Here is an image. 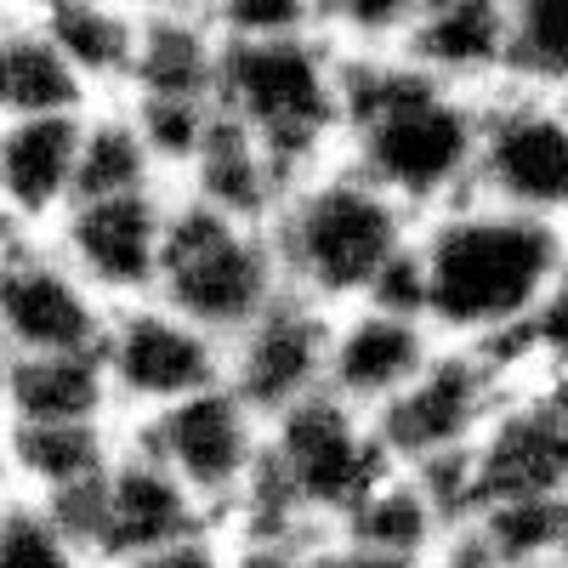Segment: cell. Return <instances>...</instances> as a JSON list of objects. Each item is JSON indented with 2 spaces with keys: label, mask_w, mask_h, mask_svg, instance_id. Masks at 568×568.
I'll return each mask as SVG.
<instances>
[{
  "label": "cell",
  "mask_w": 568,
  "mask_h": 568,
  "mask_svg": "<svg viewBox=\"0 0 568 568\" xmlns=\"http://www.w3.org/2000/svg\"><path fill=\"white\" fill-rule=\"evenodd\" d=\"M18 489H12V438H7V415H0V506H7Z\"/></svg>",
  "instance_id": "35"
},
{
  "label": "cell",
  "mask_w": 568,
  "mask_h": 568,
  "mask_svg": "<svg viewBox=\"0 0 568 568\" xmlns=\"http://www.w3.org/2000/svg\"><path fill=\"white\" fill-rule=\"evenodd\" d=\"M160 182L165 171L125 98L91 103L80 114V194H125V187H160Z\"/></svg>",
  "instance_id": "25"
},
{
  "label": "cell",
  "mask_w": 568,
  "mask_h": 568,
  "mask_svg": "<svg viewBox=\"0 0 568 568\" xmlns=\"http://www.w3.org/2000/svg\"><path fill=\"white\" fill-rule=\"evenodd\" d=\"M227 562V535L222 529H200V535H182L171 546H154L142 557H125L114 568H222Z\"/></svg>",
  "instance_id": "31"
},
{
  "label": "cell",
  "mask_w": 568,
  "mask_h": 568,
  "mask_svg": "<svg viewBox=\"0 0 568 568\" xmlns=\"http://www.w3.org/2000/svg\"><path fill=\"white\" fill-rule=\"evenodd\" d=\"M182 200H200L222 216H240V222H267L278 194L291 187V171H284L262 142L245 131V125H233L222 109L211 120V131L200 136V149L194 160L182 165V176L171 182Z\"/></svg>",
  "instance_id": "18"
},
{
  "label": "cell",
  "mask_w": 568,
  "mask_h": 568,
  "mask_svg": "<svg viewBox=\"0 0 568 568\" xmlns=\"http://www.w3.org/2000/svg\"><path fill=\"white\" fill-rule=\"evenodd\" d=\"M267 240L284 291L318 302L324 313L353 302H404L415 211H404L342 154H329L291 176L267 216Z\"/></svg>",
  "instance_id": "3"
},
{
  "label": "cell",
  "mask_w": 568,
  "mask_h": 568,
  "mask_svg": "<svg viewBox=\"0 0 568 568\" xmlns=\"http://www.w3.org/2000/svg\"><path fill=\"white\" fill-rule=\"evenodd\" d=\"M466 466V517L484 506H562L568 500V420L529 382L517 387L495 420L460 455Z\"/></svg>",
  "instance_id": "13"
},
{
  "label": "cell",
  "mask_w": 568,
  "mask_h": 568,
  "mask_svg": "<svg viewBox=\"0 0 568 568\" xmlns=\"http://www.w3.org/2000/svg\"><path fill=\"white\" fill-rule=\"evenodd\" d=\"M0 568H98L52 506L12 495L0 506Z\"/></svg>",
  "instance_id": "27"
},
{
  "label": "cell",
  "mask_w": 568,
  "mask_h": 568,
  "mask_svg": "<svg viewBox=\"0 0 568 568\" xmlns=\"http://www.w3.org/2000/svg\"><path fill=\"white\" fill-rule=\"evenodd\" d=\"M546 398H551V409L568 420V369H551V375H540V382H535Z\"/></svg>",
  "instance_id": "34"
},
{
  "label": "cell",
  "mask_w": 568,
  "mask_h": 568,
  "mask_svg": "<svg viewBox=\"0 0 568 568\" xmlns=\"http://www.w3.org/2000/svg\"><path fill=\"white\" fill-rule=\"evenodd\" d=\"M398 58L455 91L489 98L506 85V12L500 0H433L404 34Z\"/></svg>",
  "instance_id": "17"
},
{
  "label": "cell",
  "mask_w": 568,
  "mask_h": 568,
  "mask_svg": "<svg viewBox=\"0 0 568 568\" xmlns=\"http://www.w3.org/2000/svg\"><path fill=\"white\" fill-rule=\"evenodd\" d=\"M517 387H529V382L506 353L438 342V353L420 364L415 382L398 398H387L369 420H375V438H382L393 466H404V471L444 466L478 444V433Z\"/></svg>",
  "instance_id": "6"
},
{
  "label": "cell",
  "mask_w": 568,
  "mask_h": 568,
  "mask_svg": "<svg viewBox=\"0 0 568 568\" xmlns=\"http://www.w3.org/2000/svg\"><path fill=\"white\" fill-rule=\"evenodd\" d=\"M471 194L568 233V103L529 85L489 91Z\"/></svg>",
  "instance_id": "8"
},
{
  "label": "cell",
  "mask_w": 568,
  "mask_h": 568,
  "mask_svg": "<svg viewBox=\"0 0 568 568\" xmlns=\"http://www.w3.org/2000/svg\"><path fill=\"white\" fill-rule=\"evenodd\" d=\"M7 233H12V222H7V211H0V240H7Z\"/></svg>",
  "instance_id": "39"
},
{
  "label": "cell",
  "mask_w": 568,
  "mask_h": 568,
  "mask_svg": "<svg viewBox=\"0 0 568 568\" xmlns=\"http://www.w3.org/2000/svg\"><path fill=\"white\" fill-rule=\"evenodd\" d=\"M80 114L0 120V211L12 233H45L80 194Z\"/></svg>",
  "instance_id": "16"
},
{
  "label": "cell",
  "mask_w": 568,
  "mask_h": 568,
  "mask_svg": "<svg viewBox=\"0 0 568 568\" xmlns=\"http://www.w3.org/2000/svg\"><path fill=\"white\" fill-rule=\"evenodd\" d=\"M176 187H125V194H74L69 211L45 227L69 267L98 291L109 307L154 296L165 233H171Z\"/></svg>",
  "instance_id": "10"
},
{
  "label": "cell",
  "mask_w": 568,
  "mask_h": 568,
  "mask_svg": "<svg viewBox=\"0 0 568 568\" xmlns=\"http://www.w3.org/2000/svg\"><path fill=\"white\" fill-rule=\"evenodd\" d=\"M342 69L347 52L324 29L284 40H222L216 109L245 125L291 171L342 154Z\"/></svg>",
  "instance_id": "4"
},
{
  "label": "cell",
  "mask_w": 568,
  "mask_h": 568,
  "mask_svg": "<svg viewBox=\"0 0 568 568\" xmlns=\"http://www.w3.org/2000/svg\"><path fill=\"white\" fill-rule=\"evenodd\" d=\"M98 358L109 375L120 426L222 382V336H211L205 324H194L160 296H136V302L109 307Z\"/></svg>",
  "instance_id": "9"
},
{
  "label": "cell",
  "mask_w": 568,
  "mask_h": 568,
  "mask_svg": "<svg viewBox=\"0 0 568 568\" xmlns=\"http://www.w3.org/2000/svg\"><path fill=\"white\" fill-rule=\"evenodd\" d=\"M12 12H18V7H12V0H0V23H7V18H12Z\"/></svg>",
  "instance_id": "38"
},
{
  "label": "cell",
  "mask_w": 568,
  "mask_h": 568,
  "mask_svg": "<svg viewBox=\"0 0 568 568\" xmlns=\"http://www.w3.org/2000/svg\"><path fill=\"white\" fill-rule=\"evenodd\" d=\"M484 98L420 74L398 52H347L342 69V160L426 216L471 194Z\"/></svg>",
  "instance_id": "2"
},
{
  "label": "cell",
  "mask_w": 568,
  "mask_h": 568,
  "mask_svg": "<svg viewBox=\"0 0 568 568\" xmlns=\"http://www.w3.org/2000/svg\"><path fill=\"white\" fill-rule=\"evenodd\" d=\"M562 256H568L562 227L517 216L478 194H460L415 216L404 302L433 324L438 342L495 347L511 358Z\"/></svg>",
  "instance_id": "1"
},
{
  "label": "cell",
  "mask_w": 568,
  "mask_h": 568,
  "mask_svg": "<svg viewBox=\"0 0 568 568\" xmlns=\"http://www.w3.org/2000/svg\"><path fill=\"white\" fill-rule=\"evenodd\" d=\"M125 7H136L142 18H205L211 0H125Z\"/></svg>",
  "instance_id": "33"
},
{
  "label": "cell",
  "mask_w": 568,
  "mask_h": 568,
  "mask_svg": "<svg viewBox=\"0 0 568 568\" xmlns=\"http://www.w3.org/2000/svg\"><path fill=\"white\" fill-rule=\"evenodd\" d=\"M45 23H52L63 58L80 74L91 103L125 98V80H131V63H136V34H142L136 7H125V0H91V7H69Z\"/></svg>",
  "instance_id": "24"
},
{
  "label": "cell",
  "mask_w": 568,
  "mask_h": 568,
  "mask_svg": "<svg viewBox=\"0 0 568 568\" xmlns=\"http://www.w3.org/2000/svg\"><path fill=\"white\" fill-rule=\"evenodd\" d=\"M506 12V85L568 91V0H500Z\"/></svg>",
  "instance_id": "26"
},
{
  "label": "cell",
  "mask_w": 568,
  "mask_h": 568,
  "mask_svg": "<svg viewBox=\"0 0 568 568\" xmlns=\"http://www.w3.org/2000/svg\"><path fill=\"white\" fill-rule=\"evenodd\" d=\"M18 12H34V18H58V12H69V7H91V0H12Z\"/></svg>",
  "instance_id": "36"
},
{
  "label": "cell",
  "mask_w": 568,
  "mask_h": 568,
  "mask_svg": "<svg viewBox=\"0 0 568 568\" xmlns=\"http://www.w3.org/2000/svg\"><path fill=\"white\" fill-rule=\"evenodd\" d=\"M0 415L12 426L120 420L98 347L91 353H18L0 364Z\"/></svg>",
  "instance_id": "20"
},
{
  "label": "cell",
  "mask_w": 568,
  "mask_h": 568,
  "mask_svg": "<svg viewBox=\"0 0 568 568\" xmlns=\"http://www.w3.org/2000/svg\"><path fill=\"white\" fill-rule=\"evenodd\" d=\"M222 568H324L318 540H227Z\"/></svg>",
  "instance_id": "32"
},
{
  "label": "cell",
  "mask_w": 568,
  "mask_h": 568,
  "mask_svg": "<svg viewBox=\"0 0 568 568\" xmlns=\"http://www.w3.org/2000/svg\"><path fill=\"white\" fill-rule=\"evenodd\" d=\"M433 0H329L324 7V34L342 52H398L404 34Z\"/></svg>",
  "instance_id": "28"
},
{
  "label": "cell",
  "mask_w": 568,
  "mask_h": 568,
  "mask_svg": "<svg viewBox=\"0 0 568 568\" xmlns=\"http://www.w3.org/2000/svg\"><path fill=\"white\" fill-rule=\"evenodd\" d=\"M205 18L222 40H284L324 29V0H211Z\"/></svg>",
  "instance_id": "29"
},
{
  "label": "cell",
  "mask_w": 568,
  "mask_h": 568,
  "mask_svg": "<svg viewBox=\"0 0 568 568\" xmlns=\"http://www.w3.org/2000/svg\"><path fill=\"white\" fill-rule=\"evenodd\" d=\"M336 540H353L364 551H382V557H398V562H433L455 524H449V511L438 506V495L426 489L420 471H404L393 466L382 484H375L336 529H329Z\"/></svg>",
  "instance_id": "22"
},
{
  "label": "cell",
  "mask_w": 568,
  "mask_h": 568,
  "mask_svg": "<svg viewBox=\"0 0 568 568\" xmlns=\"http://www.w3.org/2000/svg\"><path fill=\"white\" fill-rule=\"evenodd\" d=\"M329 313L296 291H278L245 329L222 342V387L240 393L262 420L324 393Z\"/></svg>",
  "instance_id": "14"
},
{
  "label": "cell",
  "mask_w": 568,
  "mask_h": 568,
  "mask_svg": "<svg viewBox=\"0 0 568 568\" xmlns=\"http://www.w3.org/2000/svg\"><path fill=\"white\" fill-rule=\"evenodd\" d=\"M52 511L80 535V546L91 551V562H98V568H114L125 557L171 546L182 535L216 529L211 517L200 511V500L187 495L149 449H136L131 438L120 444V455L109 460V471L80 500L52 506Z\"/></svg>",
  "instance_id": "11"
},
{
  "label": "cell",
  "mask_w": 568,
  "mask_h": 568,
  "mask_svg": "<svg viewBox=\"0 0 568 568\" xmlns=\"http://www.w3.org/2000/svg\"><path fill=\"white\" fill-rule=\"evenodd\" d=\"M136 449H149L171 478L200 500V511L222 529V517L245 500L262 466V438L267 420L233 393V387H205L182 404H165L125 426Z\"/></svg>",
  "instance_id": "7"
},
{
  "label": "cell",
  "mask_w": 568,
  "mask_h": 568,
  "mask_svg": "<svg viewBox=\"0 0 568 568\" xmlns=\"http://www.w3.org/2000/svg\"><path fill=\"white\" fill-rule=\"evenodd\" d=\"M0 364H7V353H0Z\"/></svg>",
  "instance_id": "40"
},
{
  "label": "cell",
  "mask_w": 568,
  "mask_h": 568,
  "mask_svg": "<svg viewBox=\"0 0 568 568\" xmlns=\"http://www.w3.org/2000/svg\"><path fill=\"white\" fill-rule=\"evenodd\" d=\"M109 302L69 267L45 233L0 240V353H91L103 342Z\"/></svg>",
  "instance_id": "12"
},
{
  "label": "cell",
  "mask_w": 568,
  "mask_h": 568,
  "mask_svg": "<svg viewBox=\"0 0 568 568\" xmlns=\"http://www.w3.org/2000/svg\"><path fill=\"white\" fill-rule=\"evenodd\" d=\"M222 34L211 18H142L125 103H200L216 109Z\"/></svg>",
  "instance_id": "21"
},
{
  "label": "cell",
  "mask_w": 568,
  "mask_h": 568,
  "mask_svg": "<svg viewBox=\"0 0 568 568\" xmlns=\"http://www.w3.org/2000/svg\"><path fill=\"white\" fill-rule=\"evenodd\" d=\"M551 568H568V500L557 506V529H551Z\"/></svg>",
  "instance_id": "37"
},
{
  "label": "cell",
  "mask_w": 568,
  "mask_h": 568,
  "mask_svg": "<svg viewBox=\"0 0 568 568\" xmlns=\"http://www.w3.org/2000/svg\"><path fill=\"white\" fill-rule=\"evenodd\" d=\"M511 358H517V369H524V382H540V375H551V369H568V256L551 273L540 307L529 313Z\"/></svg>",
  "instance_id": "30"
},
{
  "label": "cell",
  "mask_w": 568,
  "mask_h": 568,
  "mask_svg": "<svg viewBox=\"0 0 568 568\" xmlns=\"http://www.w3.org/2000/svg\"><path fill=\"white\" fill-rule=\"evenodd\" d=\"M12 489L40 506H69L109 471L125 444L120 420H52V426H12Z\"/></svg>",
  "instance_id": "19"
},
{
  "label": "cell",
  "mask_w": 568,
  "mask_h": 568,
  "mask_svg": "<svg viewBox=\"0 0 568 568\" xmlns=\"http://www.w3.org/2000/svg\"><path fill=\"white\" fill-rule=\"evenodd\" d=\"M284 291L278 256L267 240V222H240L222 216L200 200L171 205V233H165V262L154 296L205 324L211 336H233L245 329L273 296Z\"/></svg>",
  "instance_id": "5"
},
{
  "label": "cell",
  "mask_w": 568,
  "mask_h": 568,
  "mask_svg": "<svg viewBox=\"0 0 568 568\" xmlns=\"http://www.w3.org/2000/svg\"><path fill=\"white\" fill-rule=\"evenodd\" d=\"M91 109L80 74L69 69L52 23L34 12H12L0 23V120L34 114H80Z\"/></svg>",
  "instance_id": "23"
},
{
  "label": "cell",
  "mask_w": 568,
  "mask_h": 568,
  "mask_svg": "<svg viewBox=\"0 0 568 568\" xmlns=\"http://www.w3.org/2000/svg\"><path fill=\"white\" fill-rule=\"evenodd\" d=\"M433 353H438L433 324L404 302L336 307L329 313V342H324V393L375 415L415 382Z\"/></svg>",
  "instance_id": "15"
}]
</instances>
